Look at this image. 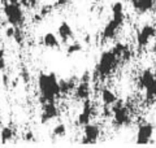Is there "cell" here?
I'll use <instances>...</instances> for the list:
<instances>
[{
  "label": "cell",
  "mask_w": 156,
  "mask_h": 148,
  "mask_svg": "<svg viewBox=\"0 0 156 148\" xmlns=\"http://www.w3.org/2000/svg\"><path fill=\"white\" fill-rule=\"evenodd\" d=\"M76 79L70 78V79H60L58 81V86H60V93L61 95H69L74 91L76 88Z\"/></svg>",
  "instance_id": "obj_15"
},
{
  "label": "cell",
  "mask_w": 156,
  "mask_h": 148,
  "mask_svg": "<svg viewBox=\"0 0 156 148\" xmlns=\"http://www.w3.org/2000/svg\"><path fill=\"white\" fill-rule=\"evenodd\" d=\"M4 56H5V51L3 48H0V57H4Z\"/></svg>",
  "instance_id": "obj_33"
},
{
  "label": "cell",
  "mask_w": 156,
  "mask_h": 148,
  "mask_svg": "<svg viewBox=\"0 0 156 148\" xmlns=\"http://www.w3.org/2000/svg\"><path fill=\"white\" fill-rule=\"evenodd\" d=\"M13 39H14V41H16L18 44H22V42H23V31H22L21 26H16V30H14Z\"/></svg>",
  "instance_id": "obj_22"
},
{
  "label": "cell",
  "mask_w": 156,
  "mask_h": 148,
  "mask_svg": "<svg viewBox=\"0 0 156 148\" xmlns=\"http://www.w3.org/2000/svg\"><path fill=\"white\" fill-rule=\"evenodd\" d=\"M154 79H155V77H154L152 70H151V69H144V70L140 73V76L138 77V83H136L138 88L143 91Z\"/></svg>",
  "instance_id": "obj_14"
},
{
  "label": "cell",
  "mask_w": 156,
  "mask_h": 148,
  "mask_svg": "<svg viewBox=\"0 0 156 148\" xmlns=\"http://www.w3.org/2000/svg\"><path fill=\"white\" fill-rule=\"evenodd\" d=\"M125 2H130V0H125Z\"/></svg>",
  "instance_id": "obj_37"
},
{
  "label": "cell",
  "mask_w": 156,
  "mask_h": 148,
  "mask_svg": "<svg viewBox=\"0 0 156 148\" xmlns=\"http://www.w3.org/2000/svg\"><path fill=\"white\" fill-rule=\"evenodd\" d=\"M91 79H92L91 73L89 70H86V72H83V74H82V77H81L80 81H82V82H91Z\"/></svg>",
  "instance_id": "obj_23"
},
{
  "label": "cell",
  "mask_w": 156,
  "mask_h": 148,
  "mask_svg": "<svg viewBox=\"0 0 156 148\" xmlns=\"http://www.w3.org/2000/svg\"><path fill=\"white\" fill-rule=\"evenodd\" d=\"M42 42L47 48H52V49L60 48V42H58L57 37L53 33H46L42 39Z\"/></svg>",
  "instance_id": "obj_16"
},
{
  "label": "cell",
  "mask_w": 156,
  "mask_h": 148,
  "mask_svg": "<svg viewBox=\"0 0 156 148\" xmlns=\"http://www.w3.org/2000/svg\"><path fill=\"white\" fill-rule=\"evenodd\" d=\"M82 49H83L82 43H80V42H73L70 44H68V47H66V56H73V55H76V53L81 52Z\"/></svg>",
  "instance_id": "obj_20"
},
{
  "label": "cell",
  "mask_w": 156,
  "mask_h": 148,
  "mask_svg": "<svg viewBox=\"0 0 156 148\" xmlns=\"http://www.w3.org/2000/svg\"><path fill=\"white\" fill-rule=\"evenodd\" d=\"M121 58L112 51V49H105L100 53L99 61H98L95 70H94V78H99V79L104 81L105 78L111 77L112 74L116 72V69L119 68V64Z\"/></svg>",
  "instance_id": "obj_2"
},
{
  "label": "cell",
  "mask_w": 156,
  "mask_h": 148,
  "mask_svg": "<svg viewBox=\"0 0 156 148\" xmlns=\"http://www.w3.org/2000/svg\"><path fill=\"white\" fill-rule=\"evenodd\" d=\"M38 90H39V103L44 104L47 101H56L61 97L60 86L56 74L51 73H41L38 76Z\"/></svg>",
  "instance_id": "obj_1"
},
{
  "label": "cell",
  "mask_w": 156,
  "mask_h": 148,
  "mask_svg": "<svg viewBox=\"0 0 156 148\" xmlns=\"http://www.w3.org/2000/svg\"><path fill=\"white\" fill-rule=\"evenodd\" d=\"M150 52L151 53H154V55H156V38H155V41L154 42H151L150 43Z\"/></svg>",
  "instance_id": "obj_27"
},
{
  "label": "cell",
  "mask_w": 156,
  "mask_h": 148,
  "mask_svg": "<svg viewBox=\"0 0 156 148\" xmlns=\"http://www.w3.org/2000/svg\"><path fill=\"white\" fill-rule=\"evenodd\" d=\"M14 30H16V27L12 26V25H11L9 27H7V30H5V37H7V38H13Z\"/></svg>",
  "instance_id": "obj_24"
},
{
  "label": "cell",
  "mask_w": 156,
  "mask_h": 148,
  "mask_svg": "<svg viewBox=\"0 0 156 148\" xmlns=\"http://www.w3.org/2000/svg\"><path fill=\"white\" fill-rule=\"evenodd\" d=\"M73 34H74V33H73V29H72V26L66 21H62L60 25H58L57 35H58V38L61 39L62 43H68V41L73 38Z\"/></svg>",
  "instance_id": "obj_12"
},
{
  "label": "cell",
  "mask_w": 156,
  "mask_h": 148,
  "mask_svg": "<svg viewBox=\"0 0 156 148\" xmlns=\"http://www.w3.org/2000/svg\"><path fill=\"white\" fill-rule=\"evenodd\" d=\"M85 42H86V43H90V35H86V38H85Z\"/></svg>",
  "instance_id": "obj_34"
},
{
  "label": "cell",
  "mask_w": 156,
  "mask_h": 148,
  "mask_svg": "<svg viewBox=\"0 0 156 148\" xmlns=\"http://www.w3.org/2000/svg\"><path fill=\"white\" fill-rule=\"evenodd\" d=\"M143 92H144V96L147 100H151V101L155 100L156 99V78L144 88Z\"/></svg>",
  "instance_id": "obj_17"
},
{
  "label": "cell",
  "mask_w": 156,
  "mask_h": 148,
  "mask_svg": "<svg viewBox=\"0 0 156 148\" xmlns=\"http://www.w3.org/2000/svg\"><path fill=\"white\" fill-rule=\"evenodd\" d=\"M125 21H126L125 14H121V16H112V18L105 23L103 31H101V39H103L104 42L113 41V39L117 37L119 31L124 27Z\"/></svg>",
  "instance_id": "obj_5"
},
{
  "label": "cell",
  "mask_w": 156,
  "mask_h": 148,
  "mask_svg": "<svg viewBox=\"0 0 156 148\" xmlns=\"http://www.w3.org/2000/svg\"><path fill=\"white\" fill-rule=\"evenodd\" d=\"M81 143H82V144H92V142L89 139V138H86L85 135L83 136H82V139H81Z\"/></svg>",
  "instance_id": "obj_30"
},
{
  "label": "cell",
  "mask_w": 156,
  "mask_h": 148,
  "mask_svg": "<svg viewBox=\"0 0 156 148\" xmlns=\"http://www.w3.org/2000/svg\"><path fill=\"white\" fill-rule=\"evenodd\" d=\"M3 81H4V85H8V76H7V74H5V76H3Z\"/></svg>",
  "instance_id": "obj_32"
},
{
  "label": "cell",
  "mask_w": 156,
  "mask_h": 148,
  "mask_svg": "<svg viewBox=\"0 0 156 148\" xmlns=\"http://www.w3.org/2000/svg\"><path fill=\"white\" fill-rule=\"evenodd\" d=\"M154 131H155V126L152 123H148V122L140 123L138 126V130H136L135 143L136 144H148V143H154V140H152Z\"/></svg>",
  "instance_id": "obj_7"
},
{
  "label": "cell",
  "mask_w": 156,
  "mask_h": 148,
  "mask_svg": "<svg viewBox=\"0 0 156 148\" xmlns=\"http://www.w3.org/2000/svg\"><path fill=\"white\" fill-rule=\"evenodd\" d=\"M21 77L23 78V81H25L26 83L30 81V77H29V73L26 72V70H22V73H21Z\"/></svg>",
  "instance_id": "obj_29"
},
{
  "label": "cell",
  "mask_w": 156,
  "mask_h": 148,
  "mask_svg": "<svg viewBox=\"0 0 156 148\" xmlns=\"http://www.w3.org/2000/svg\"><path fill=\"white\" fill-rule=\"evenodd\" d=\"M34 138H35V135H34V132L33 131H27L25 135H23V140H26V142H31L34 140Z\"/></svg>",
  "instance_id": "obj_26"
},
{
  "label": "cell",
  "mask_w": 156,
  "mask_h": 148,
  "mask_svg": "<svg viewBox=\"0 0 156 148\" xmlns=\"http://www.w3.org/2000/svg\"><path fill=\"white\" fill-rule=\"evenodd\" d=\"M130 5L138 14H147L154 12L156 8V0H130Z\"/></svg>",
  "instance_id": "obj_9"
},
{
  "label": "cell",
  "mask_w": 156,
  "mask_h": 148,
  "mask_svg": "<svg viewBox=\"0 0 156 148\" xmlns=\"http://www.w3.org/2000/svg\"><path fill=\"white\" fill-rule=\"evenodd\" d=\"M14 136V131L12 127L5 126L3 127L2 131H0V138H2V143H8L9 140H12Z\"/></svg>",
  "instance_id": "obj_19"
},
{
  "label": "cell",
  "mask_w": 156,
  "mask_h": 148,
  "mask_svg": "<svg viewBox=\"0 0 156 148\" xmlns=\"http://www.w3.org/2000/svg\"><path fill=\"white\" fill-rule=\"evenodd\" d=\"M95 2H104V0H95Z\"/></svg>",
  "instance_id": "obj_36"
},
{
  "label": "cell",
  "mask_w": 156,
  "mask_h": 148,
  "mask_svg": "<svg viewBox=\"0 0 156 148\" xmlns=\"http://www.w3.org/2000/svg\"><path fill=\"white\" fill-rule=\"evenodd\" d=\"M3 13L5 16L8 23L12 26H22L23 21H25V12L21 4L18 3H4L3 5Z\"/></svg>",
  "instance_id": "obj_4"
},
{
  "label": "cell",
  "mask_w": 156,
  "mask_h": 148,
  "mask_svg": "<svg viewBox=\"0 0 156 148\" xmlns=\"http://www.w3.org/2000/svg\"><path fill=\"white\" fill-rule=\"evenodd\" d=\"M100 100H101V103H103V105L112 107L117 100H119V97H117L116 92H113L111 88L103 87L100 90Z\"/></svg>",
  "instance_id": "obj_13"
},
{
  "label": "cell",
  "mask_w": 156,
  "mask_h": 148,
  "mask_svg": "<svg viewBox=\"0 0 156 148\" xmlns=\"http://www.w3.org/2000/svg\"><path fill=\"white\" fill-rule=\"evenodd\" d=\"M100 134H101V129L98 123L89 122L87 125L83 126V135L86 138H89V139L92 142V144L98 142V139L100 138Z\"/></svg>",
  "instance_id": "obj_11"
},
{
  "label": "cell",
  "mask_w": 156,
  "mask_h": 148,
  "mask_svg": "<svg viewBox=\"0 0 156 148\" xmlns=\"http://www.w3.org/2000/svg\"><path fill=\"white\" fill-rule=\"evenodd\" d=\"M7 66V62H5V58L4 57H0V73H2L4 69Z\"/></svg>",
  "instance_id": "obj_28"
},
{
  "label": "cell",
  "mask_w": 156,
  "mask_h": 148,
  "mask_svg": "<svg viewBox=\"0 0 156 148\" xmlns=\"http://www.w3.org/2000/svg\"><path fill=\"white\" fill-rule=\"evenodd\" d=\"M111 109H112V125H115L116 127H124V126H129L131 123V115L129 107H126L121 100H117L111 107Z\"/></svg>",
  "instance_id": "obj_3"
},
{
  "label": "cell",
  "mask_w": 156,
  "mask_h": 148,
  "mask_svg": "<svg viewBox=\"0 0 156 148\" xmlns=\"http://www.w3.org/2000/svg\"><path fill=\"white\" fill-rule=\"evenodd\" d=\"M74 97L80 101H83L86 99L91 97V82H82L80 81L74 88Z\"/></svg>",
  "instance_id": "obj_10"
},
{
  "label": "cell",
  "mask_w": 156,
  "mask_h": 148,
  "mask_svg": "<svg viewBox=\"0 0 156 148\" xmlns=\"http://www.w3.org/2000/svg\"><path fill=\"white\" fill-rule=\"evenodd\" d=\"M156 38V26L151 23H143L136 31L135 42L139 49H144L150 46V43Z\"/></svg>",
  "instance_id": "obj_6"
},
{
  "label": "cell",
  "mask_w": 156,
  "mask_h": 148,
  "mask_svg": "<svg viewBox=\"0 0 156 148\" xmlns=\"http://www.w3.org/2000/svg\"><path fill=\"white\" fill-rule=\"evenodd\" d=\"M111 13H112V16H121V14H125V5H124V3L120 2V0L112 3Z\"/></svg>",
  "instance_id": "obj_18"
},
{
  "label": "cell",
  "mask_w": 156,
  "mask_h": 148,
  "mask_svg": "<svg viewBox=\"0 0 156 148\" xmlns=\"http://www.w3.org/2000/svg\"><path fill=\"white\" fill-rule=\"evenodd\" d=\"M70 2H73V0H56V4H55V7H56V8L65 7L66 4H69Z\"/></svg>",
  "instance_id": "obj_25"
},
{
  "label": "cell",
  "mask_w": 156,
  "mask_h": 148,
  "mask_svg": "<svg viewBox=\"0 0 156 148\" xmlns=\"http://www.w3.org/2000/svg\"><path fill=\"white\" fill-rule=\"evenodd\" d=\"M4 3H18L20 4V0H3Z\"/></svg>",
  "instance_id": "obj_31"
},
{
  "label": "cell",
  "mask_w": 156,
  "mask_h": 148,
  "mask_svg": "<svg viewBox=\"0 0 156 148\" xmlns=\"http://www.w3.org/2000/svg\"><path fill=\"white\" fill-rule=\"evenodd\" d=\"M152 73H154V77H155V78H156V66H155V68H154V70H152Z\"/></svg>",
  "instance_id": "obj_35"
},
{
  "label": "cell",
  "mask_w": 156,
  "mask_h": 148,
  "mask_svg": "<svg viewBox=\"0 0 156 148\" xmlns=\"http://www.w3.org/2000/svg\"><path fill=\"white\" fill-rule=\"evenodd\" d=\"M52 135L57 138H64L66 135V125L65 123H57V125L52 129Z\"/></svg>",
  "instance_id": "obj_21"
},
{
  "label": "cell",
  "mask_w": 156,
  "mask_h": 148,
  "mask_svg": "<svg viewBox=\"0 0 156 148\" xmlns=\"http://www.w3.org/2000/svg\"><path fill=\"white\" fill-rule=\"evenodd\" d=\"M58 107L56 105V101H47L42 104V113H41V123L46 125L50 121L55 120L58 117Z\"/></svg>",
  "instance_id": "obj_8"
}]
</instances>
